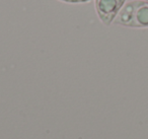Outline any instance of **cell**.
Wrapping results in <instances>:
<instances>
[{
  "label": "cell",
  "mask_w": 148,
  "mask_h": 139,
  "mask_svg": "<svg viewBox=\"0 0 148 139\" xmlns=\"http://www.w3.org/2000/svg\"><path fill=\"white\" fill-rule=\"evenodd\" d=\"M126 0H95V10L101 23L110 25L114 23Z\"/></svg>",
  "instance_id": "7a4b0ae2"
},
{
  "label": "cell",
  "mask_w": 148,
  "mask_h": 139,
  "mask_svg": "<svg viewBox=\"0 0 148 139\" xmlns=\"http://www.w3.org/2000/svg\"><path fill=\"white\" fill-rule=\"evenodd\" d=\"M91 0H73V3H83V2H88Z\"/></svg>",
  "instance_id": "3957f363"
},
{
  "label": "cell",
  "mask_w": 148,
  "mask_h": 139,
  "mask_svg": "<svg viewBox=\"0 0 148 139\" xmlns=\"http://www.w3.org/2000/svg\"><path fill=\"white\" fill-rule=\"evenodd\" d=\"M145 1H148V0H145Z\"/></svg>",
  "instance_id": "5b68a950"
},
{
  "label": "cell",
  "mask_w": 148,
  "mask_h": 139,
  "mask_svg": "<svg viewBox=\"0 0 148 139\" xmlns=\"http://www.w3.org/2000/svg\"><path fill=\"white\" fill-rule=\"evenodd\" d=\"M60 1H64V2H69V3H73V0H60Z\"/></svg>",
  "instance_id": "277c9868"
},
{
  "label": "cell",
  "mask_w": 148,
  "mask_h": 139,
  "mask_svg": "<svg viewBox=\"0 0 148 139\" xmlns=\"http://www.w3.org/2000/svg\"><path fill=\"white\" fill-rule=\"evenodd\" d=\"M113 23L135 29L148 28V1L133 0L125 3Z\"/></svg>",
  "instance_id": "6da1fadb"
}]
</instances>
